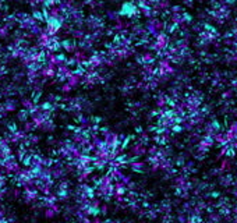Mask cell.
<instances>
[{
  "label": "cell",
  "instance_id": "cell-1",
  "mask_svg": "<svg viewBox=\"0 0 237 223\" xmlns=\"http://www.w3.org/2000/svg\"><path fill=\"white\" fill-rule=\"evenodd\" d=\"M134 11V6L133 4H124V7L122 8V14H131Z\"/></svg>",
  "mask_w": 237,
  "mask_h": 223
}]
</instances>
